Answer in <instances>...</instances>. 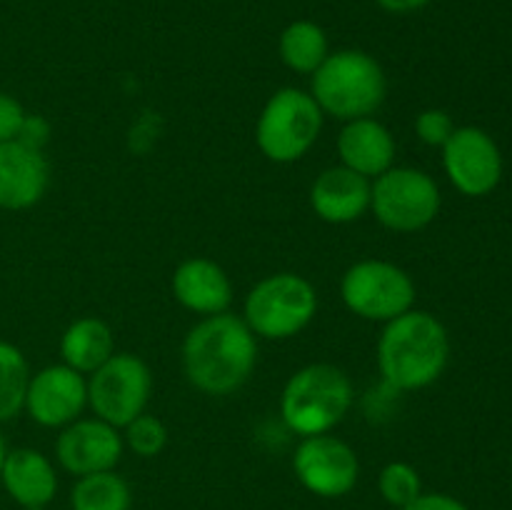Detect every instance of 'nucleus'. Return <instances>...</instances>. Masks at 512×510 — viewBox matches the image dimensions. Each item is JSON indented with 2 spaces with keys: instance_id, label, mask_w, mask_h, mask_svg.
I'll return each instance as SVG.
<instances>
[{
  "instance_id": "1",
  "label": "nucleus",
  "mask_w": 512,
  "mask_h": 510,
  "mask_svg": "<svg viewBox=\"0 0 512 510\" xmlns=\"http://www.w3.org/2000/svg\"><path fill=\"white\" fill-rule=\"evenodd\" d=\"M258 363V340L233 313L208 315L183 340V370L208 395H230L248 383Z\"/></svg>"
},
{
  "instance_id": "2",
  "label": "nucleus",
  "mask_w": 512,
  "mask_h": 510,
  "mask_svg": "<svg viewBox=\"0 0 512 510\" xmlns=\"http://www.w3.org/2000/svg\"><path fill=\"white\" fill-rule=\"evenodd\" d=\"M448 360V328L425 310L398 315L378 338V368L395 390L428 388L445 373Z\"/></svg>"
},
{
  "instance_id": "3",
  "label": "nucleus",
  "mask_w": 512,
  "mask_h": 510,
  "mask_svg": "<svg viewBox=\"0 0 512 510\" xmlns=\"http://www.w3.org/2000/svg\"><path fill=\"white\" fill-rule=\"evenodd\" d=\"M310 95L323 115L343 120L370 118L388 95V80L373 55L363 50H338L313 73Z\"/></svg>"
},
{
  "instance_id": "4",
  "label": "nucleus",
  "mask_w": 512,
  "mask_h": 510,
  "mask_svg": "<svg viewBox=\"0 0 512 510\" xmlns=\"http://www.w3.org/2000/svg\"><path fill=\"white\" fill-rule=\"evenodd\" d=\"M355 390L338 365L313 363L290 375L280 395V415L295 435L330 433L353 405Z\"/></svg>"
},
{
  "instance_id": "5",
  "label": "nucleus",
  "mask_w": 512,
  "mask_h": 510,
  "mask_svg": "<svg viewBox=\"0 0 512 510\" xmlns=\"http://www.w3.org/2000/svg\"><path fill=\"white\" fill-rule=\"evenodd\" d=\"M318 313V293L308 278L295 273H275L255 283L245 298L243 320L255 335L268 340H288L303 333Z\"/></svg>"
},
{
  "instance_id": "6",
  "label": "nucleus",
  "mask_w": 512,
  "mask_h": 510,
  "mask_svg": "<svg viewBox=\"0 0 512 510\" xmlns=\"http://www.w3.org/2000/svg\"><path fill=\"white\" fill-rule=\"evenodd\" d=\"M323 110L310 93L280 88L265 103L255 125V143L273 163H295L303 158L323 130Z\"/></svg>"
},
{
  "instance_id": "7",
  "label": "nucleus",
  "mask_w": 512,
  "mask_h": 510,
  "mask_svg": "<svg viewBox=\"0 0 512 510\" xmlns=\"http://www.w3.org/2000/svg\"><path fill=\"white\" fill-rule=\"evenodd\" d=\"M345 308L363 320L390 323L415 305V283L400 265L388 260H360L340 280Z\"/></svg>"
},
{
  "instance_id": "8",
  "label": "nucleus",
  "mask_w": 512,
  "mask_h": 510,
  "mask_svg": "<svg viewBox=\"0 0 512 510\" xmlns=\"http://www.w3.org/2000/svg\"><path fill=\"white\" fill-rule=\"evenodd\" d=\"M440 188L425 170L390 168L373 180L370 208L383 228L395 233H415L438 218Z\"/></svg>"
},
{
  "instance_id": "9",
  "label": "nucleus",
  "mask_w": 512,
  "mask_h": 510,
  "mask_svg": "<svg viewBox=\"0 0 512 510\" xmlns=\"http://www.w3.org/2000/svg\"><path fill=\"white\" fill-rule=\"evenodd\" d=\"M153 390L148 363L133 353H113L88 380V405L95 418L125 428L145 413Z\"/></svg>"
},
{
  "instance_id": "10",
  "label": "nucleus",
  "mask_w": 512,
  "mask_h": 510,
  "mask_svg": "<svg viewBox=\"0 0 512 510\" xmlns=\"http://www.w3.org/2000/svg\"><path fill=\"white\" fill-rule=\"evenodd\" d=\"M295 478L318 498H343L358 485L360 463L355 450L335 435H310L295 448Z\"/></svg>"
},
{
  "instance_id": "11",
  "label": "nucleus",
  "mask_w": 512,
  "mask_h": 510,
  "mask_svg": "<svg viewBox=\"0 0 512 510\" xmlns=\"http://www.w3.org/2000/svg\"><path fill=\"white\" fill-rule=\"evenodd\" d=\"M443 168L450 183L468 198L490 195L503 180V153L483 128H455L443 145Z\"/></svg>"
},
{
  "instance_id": "12",
  "label": "nucleus",
  "mask_w": 512,
  "mask_h": 510,
  "mask_svg": "<svg viewBox=\"0 0 512 510\" xmlns=\"http://www.w3.org/2000/svg\"><path fill=\"white\" fill-rule=\"evenodd\" d=\"M88 405V380L70 365H48L30 375L25 405L30 418L43 428H65Z\"/></svg>"
},
{
  "instance_id": "13",
  "label": "nucleus",
  "mask_w": 512,
  "mask_h": 510,
  "mask_svg": "<svg viewBox=\"0 0 512 510\" xmlns=\"http://www.w3.org/2000/svg\"><path fill=\"white\" fill-rule=\"evenodd\" d=\"M123 435L100 418H78L60 430L55 458L70 475H90L115 470L123 458Z\"/></svg>"
},
{
  "instance_id": "14",
  "label": "nucleus",
  "mask_w": 512,
  "mask_h": 510,
  "mask_svg": "<svg viewBox=\"0 0 512 510\" xmlns=\"http://www.w3.org/2000/svg\"><path fill=\"white\" fill-rule=\"evenodd\" d=\"M50 185V165L43 150L18 138L0 143V208L28 210L40 203Z\"/></svg>"
},
{
  "instance_id": "15",
  "label": "nucleus",
  "mask_w": 512,
  "mask_h": 510,
  "mask_svg": "<svg viewBox=\"0 0 512 510\" xmlns=\"http://www.w3.org/2000/svg\"><path fill=\"white\" fill-rule=\"evenodd\" d=\"M370 190H373L370 178L345 168V165H335L315 178L313 188H310V205L325 223L345 225L368 213Z\"/></svg>"
},
{
  "instance_id": "16",
  "label": "nucleus",
  "mask_w": 512,
  "mask_h": 510,
  "mask_svg": "<svg viewBox=\"0 0 512 510\" xmlns=\"http://www.w3.org/2000/svg\"><path fill=\"white\" fill-rule=\"evenodd\" d=\"M173 295L183 308L208 318L228 313L233 303V283L215 260L190 258L175 268Z\"/></svg>"
},
{
  "instance_id": "17",
  "label": "nucleus",
  "mask_w": 512,
  "mask_h": 510,
  "mask_svg": "<svg viewBox=\"0 0 512 510\" xmlns=\"http://www.w3.org/2000/svg\"><path fill=\"white\" fill-rule=\"evenodd\" d=\"M340 165L375 180L395 163V140L375 118L348 120L338 135Z\"/></svg>"
},
{
  "instance_id": "18",
  "label": "nucleus",
  "mask_w": 512,
  "mask_h": 510,
  "mask_svg": "<svg viewBox=\"0 0 512 510\" xmlns=\"http://www.w3.org/2000/svg\"><path fill=\"white\" fill-rule=\"evenodd\" d=\"M0 483L20 508H45L58 493L53 463L35 448L8 450Z\"/></svg>"
},
{
  "instance_id": "19",
  "label": "nucleus",
  "mask_w": 512,
  "mask_h": 510,
  "mask_svg": "<svg viewBox=\"0 0 512 510\" xmlns=\"http://www.w3.org/2000/svg\"><path fill=\"white\" fill-rule=\"evenodd\" d=\"M115 353V335L100 318H78L65 328L60 338L63 363L78 373H95Z\"/></svg>"
},
{
  "instance_id": "20",
  "label": "nucleus",
  "mask_w": 512,
  "mask_h": 510,
  "mask_svg": "<svg viewBox=\"0 0 512 510\" xmlns=\"http://www.w3.org/2000/svg\"><path fill=\"white\" fill-rule=\"evenodd\" d=\"M280 60L290 70L313 75L330 55L328 35L313 20H295L280 33Z\"/></svg>"
},
{
  "instance_id": "21",
  "label": "nucleus",
  "mask_w": 512,
  "mask_h": 510,
  "mask_svg": "<svg viewBox=\"0 0 512 510\" xmlns=\"http://www.w3.org/2000/svg\"><path fill=\"white\" fill-rule=\"evenodd\" d=\"M133 490L128 480L115 470L80 475L70 490V508L73 510H130Z\"/></svg>"
},
{
  "instance_id": "22",
  "label": "nucleus",
  "mask_w": 512,
  "mask_h": 510,
  "mask_svg": "<svg viewBox=\"0 0 512 510\" xmlns=\"http://www.w3.org/2000/svg\"><path fill=\"white\" fill-rule=\"evenodd\" d=\"M30 368L18 345L0 340V423H8L23 410Z\"/></svg>"
},
{
  "instance_id": "23",
  "label": "nucleus",
  "mask_w": 512,
  "mask_h": 510,
  "mask_svg": "<svg viewBox=\"0 0 512 510\" xmlns=\"http://www.w3.org/2000/svg\"><path fill=\"white\" fill-rule=\"evenodd\" d=\"M378 488L385 503L400 510L423 493V480H420V473L413 465L403 463V460H393V463L380 470Z\"/></svg>"
},
{
  "instance_id": "24",
  "label": "nucleus",
  "mask_w": 512,
  "mask_h": 510,
  "mask_svg": "<svg viewBox=\"0 0 512 510\" xmlns=\"http://www.w3.org/2000/svg\"><path fill=\"white\" fill-rule=\"evenodd\" d=\"M123 430V443L140 458H155L168 445V428L163 425V420L150 413H140Z\"/></svg>"
},
{
  "instance_id": "25",
  "label": "nucleus",
  "mask_w": 512,
  "mask_h": 510,
  "mask_svg": "<svg viewBox=\"0 0 512 510\" xmlns=\"http://www.w3.org/2000/svg\"><path fill=\"white\" fill-rule=\"evenodd\" d=\"M455 133V123L445 110L428 108L415 118V135L430 148H443Z\"/></svg>"
},
{
  "instance_id": "26",
  "label": "nucleus",
  "mask_w": 512,
  "mask_h": 510,
  "mask_svg": "<svg viewBox=\"0 0 512 510\" xmlns=\"http://www.w3.org/2000/svg\"><path fill=\"white\" fill-rule=\"evenodd\" d=\"M25 115L28 113L20 105V100H15L13 95L0 90V143H8V140L18 138Z\"/></svg>"
},
{
  "instance_id": "27",
  "label": "nucleus",
  "mask_w": 512,
  "mask_h": 510,
  "mask_svg": "<svg viewBox=\"0 0 512 510\" xmlns=\"http://www.w3.org/2000/svg\"><path fill=\"white\" fill-rule=\"evenodd\" d=\"M48 138H50L48 120L40 118V115H25L23 125H20V133H18L20 143L30 145V148L43 150V145L48 143Z\"/></svg>"
},
{
  "instance_id": "28",
  "label": "nucleus",
  "mask_w": 512,
  "mask_h": 510,
  "mask_svg": "<svg viewBox=\"0 0 512 510\" xmlns=\"http://www.w3.org/2000/svg\"><path fill=\"white\" fill-rule=\"evenodd\" d=\"M400 510H468V505L448 493H420L413 503Z\"/></svg>"
},
{
  "instance_id": "29",
  "label": "nucleus",
  "mask_w": 512,
  "mask_h": 510,
  "mask_svg": "<svg viewBox=\"0 0 512 510\" xmlns=\"http://www.w3.org/2000/svg\"><path fill=\"white\" fill-rule=\"evenodd\" d=\"M388 13H415V10L425 8L430 0H375Z\"/></svg>"
},
{
  "instance_id": "30",
  "label": "nucleus",
  "mask_w": 512,
  "mask_h": 510,
  "mask_svg": "<svg viewBox=\"0 0 512 510\" xmlns=\"http://www.w3.org/2000/svg\"><path fill=\"white\" fill-rule=\"evenodd\" d=\"M5 455H8V445H5V438H3V435H0V473H3Z\"/></svg>"
},
{
  "instance_id": "31",
  "label": "nucleus",
  "mask_w": 512,
  "mask_h": 510,
  "mask_svg": "<svg viewBox=\"0 0 512 510\" xmlns=\"http://www.w3.org/2000/svg\"><path fill=\"white\" fill-rule=\"evenodd\" d=\"M20 510H45V508H20Z\"/></svg>"
}]
</instances>
